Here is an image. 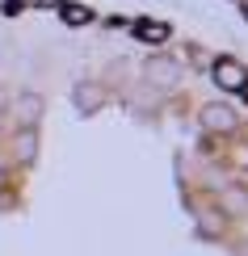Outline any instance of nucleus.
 <instances>
[{
	"label": "nucleus",
	"mask_w": 248,
	"mask_h": 256,
	"mask_svg": "<svg viewBox=\"0 0 248 256\" xmlns=\"http://www.w3.org/2000/svg\"><path fill=\"white\" fill-rule=\"evenodd\" d=\"M147 80H152L156 88H177V84H181V63L168 59V55L147 59Z\"/></svg>",
	"instance_id": "1"
},
{
	"label": "nucleus",
	"mask_w": 248,
	"mask_h": 256,
	"mask_svg": "<svg viewBox=\"0 0 248 256\" xmlns=\"http://www.w3.org/2000/svg\"><path fill=\"white\" fill-rule=\"evenodd\" d=\"M210 76H214V84H219V88L240 92V88H244V80H248V72H244L235 59H219V63L210 68Z\"/></svg>",
	"instance_id": "2"
},
{
	"label": "nucleus",
	"mask_w": 248,
	"mask_h": 256,
	"mask_svg": "<svg viewBox=\"0 0 248 256\" xmlns=\"http://www.w3.org/2000/svg\"><path fill=\"white\" fill-rule=\"evenodd\" d=\"M202 126H206V130H235V114L227 105H206V110H202Z\"/></svg>",
	"instance_id": "3"
},
{
	"label": "nucleus",
	"mask_w": 248,
	"mask_h": 256,
	"mask_svg": "<svg viewBox=\"0 0 248 256\" xmlns=\"http://www.w3.org/2000/svg\"><path fill=\"white\" fill-rule=\"evenodd\" d=\"M101 101H105V88H101V84H76V105H80L84 114L101 110Z\"/></svg>",
	"instance_id": "4"
},
{
	"label": "nucleus",
	"mask_w": 248,
	"mask_h": 256,
	"mask_svg": "<svg viewBox=\"0 0 248 256\" xmlns=\"http://www.w3.org/2000/svg\"><path fill=\"white\" fill-rule=\"evenodd\" d=\"M17 110H21V118H26V126H34L42 118V97H38V92H21Z\"/></svg>",
	"instance_id": "5"
},
{
	"label": "nucleus",
	"mask_w": 248,
	"mask_h": 256,
	"mask_svg": "<svg viewBox=\"0 0 248 256\" xmlns=\"http://www.w3.org/2000/svg\"><path fill=\"white\" fill-rule=\"evenodd\" d=\"M17 152H21V160H26V164L38 156V134H34V126H26V130L17 134Z\"/></svg>",
	"instance_id": "6"
},
{
	"label": "nucleus",
	"mask_w": 248,
	"mask_h": 256,
	"mask_svg": "<svg viewBox=\"0 0 248 256\" xmlns=\"http://www.w3.org/2000/svg\"><path fill=\"white\" fill-rule=\"evenodd\" d=\"M135 34L143 38V42H164V38H168V26H160V21H139Z\"/></svg>",
	"instance_id": "7"
},
{
	"label": "nucleus",
	"mask_w": 248,
	"mask_h": 256,
	"mask_svg": "<svg viewBox=\"0 0 248 256\" xmlns=\"http://www.w3.org/2000/svg\"><path fill=\"white\" fill-rule=\"evenodd\" d=\"M89 17H93L89 8H80V4H63V21H68V26H84Z\"/></svg>",
	"instance_id": "8"
},
{
	"label": "nucleus",
	"mask_w": 248,
	"mask_h": 256,
	"mask_svg": "<svg viewBox=\"0 0 248 256\" xmlns=\"http://www.w3.org/2000/svg\"><path fill=\"white\" fill-rule=\"evenodd\" d=\"M9 101H13V97H9V88H5V84H0V114L9 110Z\"/></svg>",
	"instance_id": "9"
},
{
	"label": "nucleus",
	"mask_w": 248,
	"mask_h": 256,
	"mask_svg": "<svg viewBox=\"0 0 248 256\" xmlns=\"http://www.w3.org/2000/svg\"><path fill=\"white\" fill-rule=\"evenodd\" d=\"M240 92H244V97H248V80H244V88H240Z\"/></svg>",
	"instance_id": "10"
}]
</instances>
